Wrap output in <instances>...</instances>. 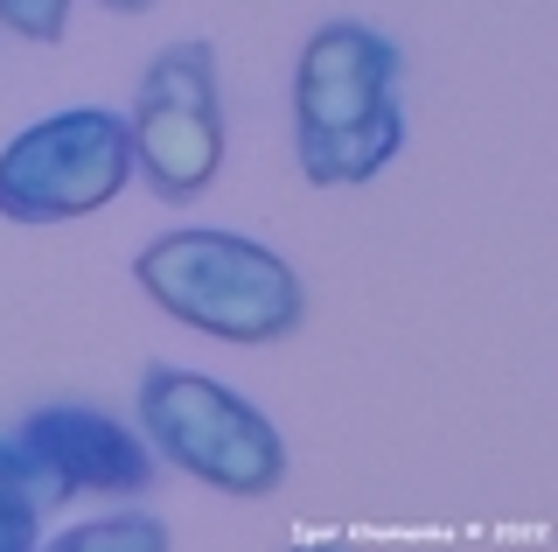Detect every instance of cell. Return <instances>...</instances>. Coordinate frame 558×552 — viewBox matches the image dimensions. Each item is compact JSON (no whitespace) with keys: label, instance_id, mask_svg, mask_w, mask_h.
<instances>
[{"label":"cell","instance_id":"cell-6","mask_svg":"<svg viewBox=\"0 0 558 552\" xmlns=\"http://www.w3.org/2000/svg\"><path fill=\"white\" fill-rule=\"evenodd\" d=\"M8 441L57 482L63 496H147L154 490V469L161 455L147 447V434H133L126 420L98 406H77V399H57V406H35L8 427Z\"/></svg>","mask_w":558,"mask_h":552},{"label":"cell","instance_id":"cell-4","mask_svg":"<svg viewBox=\"0 0 558 552\" xmlns=\"http://www.w3.org/2000/svg\"><path fill=\"white\" fill-rule=\"evenodd\" d=\"M133 176L161 203H196L223 168V84H217V49L203 36H182L154 49V63L140 71L133 112Z\"/></svg>","mask_w":558,"mask_h":552},{"label":"cell","instance_id":"cell-3","mask_svg":"<svg viewBox=\"0 0 558 552\" xmlns=\"http://www.w3.org/2000/svg\"><path fill=\"white\" fill-rule=\"evenodd\" d=\"M140 434L168 469L223 496H272L287 482V441L244 392L182 364H147L140 377Z\"/></svg>","mask_w":558,"mask_h":552},{"label":"cell","instance_id":"cell-1","mask_svg":"<svg viewBox=\"0 0 558 552\" xmlns=\"http://www.w3.org/2000/svg\"><path fill=\"white\" fill-rule=\"evenodd\" d=\"M405 57L371 22H322L293 71V147L314 189L371 182L405 147Z\"/></svg>","mask_w":558,"mask_h":552},{"label":"cell","instance_id":"cell-9","mask_svg":"<svg viewBox=\"0 0 558 552\" xmlns=\"http://www.w3.org/2000/svg\"><path fill=\"white\" fill-rule=\"evenodd\" d=\"M0 28H14L22 43H63L70 0H0Z\"/></svg>","mask_w":558,"mask_h":552},{"label":"cell","instance_id":"cell-2","mask_svg":"<svg viewBox=\"0 0 558 552\" xmlns=\"http://www.w3.org/2000/svg\"><path fill=\"white\" fill-rule=\"evenodd\" d=\"M133 280L161 315L217 343H279L301 329V273L244 231H161L133 259Z\"/></svg>","mask_w":558,"mask_h":552},{"label":"cell","instance_id":"cell-7","mask_svg":"<svg viewBox=\"0 0 558 552\" xmlns=\"http://www.w3.org/2000/svg\"><path fill=\"white\" fill-rule=\"evenodd\" d=\"M49 504H63V490L35 469L8 434H0V552H35V545H43Z\"/></svg>","mask_w":558,"mask_h":552},{"label":"cell","instance_id":"cell-5","mask_svg":"<svg viewBox=\"0 0 558 552\" xmlns=\"http://www.w3.org/2000/svg\"><path fill=\"white\" fill-rule=\"evenodd\" d=\"M126 182H133L126 112H105V106L49 112L0 147V217L8 224L92 217Z\"/></svg>","mask_w":558,"mask_h":552},{"label":"cell","instance_id":"cell-10","mask_svg":"<svg viewBox=\"0 0 558 552\" xmlns=\"http://www.w3.org/2000/svg\"><path fill=\"white\" fill-rule=\"evenodd\" d=\"M105 8H119V14H140V8H154V0H105Z\"/></svg>","mask_w":558,"mask_h":552},{"label":"cell","instance_id":"cell-8","mask_svg":"<svg viewBox=\"0 0 558 552\" xmlns=\"http://www.w3.org/2000/svg\"><path fill=\"white\" fill-rule=\"evenodd\" d=\"M63 552H161L168 545V525L154 511H112V517H92V525H70Z\"/></svg>","mask_w":558,"mask_h":552}]
</instances>
